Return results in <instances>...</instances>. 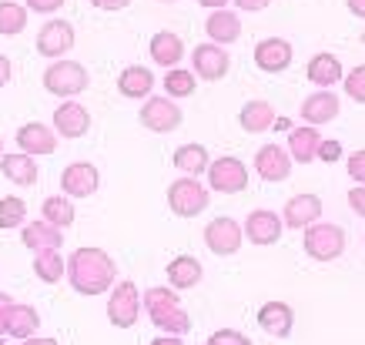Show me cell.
<instances>
[{
	"label": "cell",
	"mask_w": 365,
	"mask_h": 345,
	"mask_svg": "<svg viewBox=\"0 0 365 345\" xmlns=\"http://www.w3.org/2000/svg\"><path fill=\"white\" fill-rule=\"evenodd\" d=\"M114 275H118L114 258L104 248H78L67 262V279L81 295H104L111 289Z\"/></svg>",
	"instance_id": "obj_1"
},
{
	"label": "cell",
	"mask_w": 365,
	"mask_h": 345,
	"mask_svg": "<svg viewBox=\"0 0 365 345\" xmlns=\"http://www.w3.org/2000/svg\"><path fill=\"white\" fill-rule=\"evenodd\" d=\"M144 309L151 315V322L158 329H165L168 335H185L191 329V315L181 309V302H178V292L175 289H148L144 292Z\"/></svg>",
	"instance_id": "obj_2"
},
{
	"label": "cell",
	"mask_w": 365,
	"mask_h": 345,
	"mask_svg": "<svg viewBox=\"0 0 365 345\" xmlns=\"http://www.w3.org/2000/svg\"><path fill=\"white\" fill-rule=\"evenodd\" d=\"M168 208L178 218H198L208 208V188L198 178H178L168 188Z\"/></svg>",
	"instance_id": "obj_3"
},
{
	"label": "cell",
	"mask_w": 365,
	"mask_h": 345,
	"mask_svg": "<svg viewBox=\"0 0 365 345\" xmlns=\"http://www.w3.org/2000/svg\"><path fill=\"white\" fill-rule=\"evenodd\" d=\"M88 67L78 64V61H54V64L44 71V88L47 94H57V98H74L88 88Z\"/></svg>",
	"instance_id": "obj_4"
},
{
	"label": "cell",
	"mask_w": 365,
	"mask_h": 345,
	"mask_svg": "<svg viewBox=\"0 0 365 345\" xmlns=\"http://www.w3.org/2000/svg\"><path fill=\"white\" fill-rule=\"evenodd\" d=\"M305 252L315 262H335L345 252V232L339 225L329 222H315L305 228Z\"/></svg>",
	"instance_id": "obj_5"
},
{
	"label": "cell",
	"mask_w": 365,
	"mask_h": 345,
	"mask_svg": "<svg viewBox=\"0 0 365 345\" xmlns=\"http://www.w3.org/2000/svg\"><path fill=\"white\" fill-rule=\"evenodd\" d=\"M208 185L218 195H242V191H248V168L238 158L225 155L208 165Z\"/></svg>",
	"instance_id": "obj_6"
},
{
	"label": "cell",
	"mask_w": 365,
	"mask_h": 345,
	"mask_svg": "<svg viewBox=\"0 0 365 345\" xmlns=\"http://www.w3.org/2000/svg\"><path fill=\"white\" fill-rule=\"evenodd\" d=\"M141 295H138V285L134 282H118L111 292V302H108V319H111L114 329H131L138 322V312H141Z\"/></svg>",
	"instance_id": "obj_7"
},
{
	"label": "cell",
	"mask_w": 365,
	"mask_h": 345,
	"mask_svg": "<svg viewBox=\"0 0 365 345\" xmlns=\"http://www.w3.org/2000/svg\"><path fill=\"white\" fill-rule=\"evenodd\" d=\"M181 121H185V114H181V108H178L171 98H148L144 101L141 124L148 131L168 134V131H175V128H181Z\"/></svg>",
	"instance_id": "obj_8"
},
{
	"label": "cell",
	"mask_w": 365,
	"mask_h": 345,
	"mask_svg": "<svg viewBox=\"0 0 365 345\" xmlns=\"http://www.w3.org/2000/svg\"><path fill=\"white\" fill-rule=\"evenodd\" d=\"M242 238H245L242 225L235 222V218H228V215L208 222V228H205V245H208L215 255H235V252L242 248Z\"/></svg>",
	"instance_id": "obj_9"
},
{
	"label": "cell",
	"mask_w": 365,
	"mask_h": 345,
	"mask_svg": "<svg viewBox=\"0 0 365 345\" xmlns=\"http://www.w3.org/2000/svg\"><path fill=\"white\" fill-rule=\"evenodd\" d=\"M71 47H74V27L67 21H61V17H57V21H47L44 27L37 31V54L61 61Z\"/></svg>",
	"instance_id": "obj_10"
},
{
	"label": "cell",
	"mask_w": 365,
	"mask_h": 345,
	"mask_svg": "<svg viewBox=\"0 0 365 345\" xmlns=\"http://www.w3.org/2000/svg\"><path fill=\"white\" fill-rule=\"evenodd\" d=\"M245 238L252 242V245H275L282 232H285V222L278 218L275 212H268V208H258L245 218Z\"/></svg>",
	"instance_id": "obj_11"
},
{
	"label": "cell",
	"mask_w": 365,
	"mask_h": 345,
	"mask_svg": "<svg viewBox=\"0 0 365 345\" xmlns=\"http://www.w3.org/2000/svg\"><path fill=\"white\" fill-rule=\"evenodd\" d=\"M101 185V175L98 168L88 165V161H74V165L64 168L61 175V188H64L67 198H91Z\"/></svg>",
	"instance_id": "obj_12"
},
{
	"label": "cell",
	"mask_w": 365,
	"mask_h": 345,
	"mask_svg": "<svg viewBox=\"0 0 365 345\" xmlns=\"http://www.w3.org/2000/svg\"><path fill=\"white\" fill-rule=\"evenodd\" d=\"M191 64H195V78L205 81H222L232 67V57L225 54L222 44H198L195 54H191Z\"/></svg>",
	"instance_id": "obj_13"
},
{
	"label": "cell",
	"mask_w": 365,
	"mask_h": 345,
	"mask_svg": "<svg viewBox=\"0 0 365 345\" xmlns=\"http://www.w3.org/2000/svg\"><path fill=\"white\" fill-rule=\"evenodd\" d=\"M255 171L265 181H285L292 175V155L278 145H262L255 151Z\"/></svg>",
	"instance_id": "obj_14"
},
{
	"label": "cell",
	"mask_w": 365,
	"mask_h": 345,
	"mask_svg": "<svg viewBox=\"0 0 365 345\" xmlns=\"http://www.w3.org/2000/svg\"><path fill=\"white\" fill-rule=\"evenodd\" d=\"M54 128L61 138H84L91 131V114L78 101H64L54 111Z\"/></svg>",
	"instance_id": "obj_15"
},
{
	"label": "cell",
	"mask_w": 365,
	"mask_h": 345,
	"mask_svg": "<svg viewBox=\"0 0 365 345\" xmlns=\"http://www.w3.org/2000/svg\"><path fill=\"white\" fill-rule=\"evenodd\" d=\"M322 218V198L319 195H295V198L285 201V215L282 222L288 228H309Z\"/></svg>",
	"instance_id": "obj_16"
},
{
	"label": "cell",
	"mask_w": 365,
	"mask_h": 345,
	"mask_svg": "<svg viewBox=\"0 0 365 345\" xmlns=\"http://www.w3.org/2000/svg\"><path fill=\"white\" fill-rule=\"evenodd\" d=\"M17 148H21L24 155H54L57 151V138H54V131L47 128V124H37V121H31V124H24L21 131H17Z\"/></svg>",
	"instance_id": "obj_17"
},
{
	"label": "cell",
	"mask_w": 365,
	"mask_h": 345,
	"mask_svg": "<svg viewBox=\"0 0 365 345\" xmlns=\"http://www.w3.org/2000/svg\"><path fill=\"white\" fill-rule=\"evenodd\" d=\"M255 64L268 71V74H278L292 64V44L282 41V37H268V41H258L255 47Z\"/></svg>",
	"instance_id": "obj_18"
},
{
	"label": "cell",
	"mask_w": 365,
	"mask_h": 345,
	"mask_svg": "<svg viewBox=\"0 0 365 345\" xmlns=\"http://www.w3.org/2000/svg\"><path fill=\"white\" fill-rule=\"evenodd\" d=\"M21 242L31 248V252H61L64 232L54 228L51 222H31L21 228Z\"/></svg>",
	"instance_id": "obj_19"
},
{
	"label": "cell",
	"mask_w": 365,
	"mask_h": 345,
	"mask_svg": "<svg viewBox=\"0 0 365 345\" xmlns=\"http://www.w3.org/2000/svg\"><path fill=\"white\" fill-rule=\"evenodd\" d=\"M335 118H339V94H332V91H319V94H309L302 101V121H309L312 128L329 124Z\"/></svg>",
	"instance_id": "obj_20"
},
{
	"label": "cell",
	"mask_w": 365,
	"mask_h": 345,
	"mask_svg": "<svg viewBox=\"0 0 365 345\" xmlns=\"http://www.w3.org/2000/svg\"><path fill=\"white\" fill-rule=\"evenodd\" d=\"M258 325H262L268 335L285 339V335H292L295 312H292V305H285V302H265V305L258 309Z\"/></svg>",
	"instance_id": "obj_21"
},
{
	"label": "cell",
	"mask_w": 365,
	"mask_h": 345,
	"mask_svg": "<svg viewBox=\"0 0 365 345\" xmlns=\"http://www.w3.org/2000/svg\"><path fill=\"white\" fill-rule=\"evenodd\" d=\"M201 275H205V268H201V262L195 255H178L168 262V282H171V289L175 292H188L195 289L201 282Z\"/></svg>",
	"instance_id": "obj_22"
},
{
	"label": "cell",
	"mask_w": 365,
	"mask_h": 345,
	"mask_svg": "<svg viewBox=\"0 0 365 345\" xmlns=\"http://www.w3.org/2000/svg\"><path fill=\"white\" fill-rule=\"evenodd\" d=\"M205 34H208V41H215V44H232V41L242 37V17L222 7V11L208 14V21H205Z\"/></svg>",
	"instance_id": "obj_23"
},
{
	"label": "cell",
	"mask_w": 365,
	"mask_h": 345,
	"mask_svg": "<svg viewBox=\"0 0 365 345\" xmlns=\"http://www.w3.org/2000/svg\"><path fill=\"white\" fill-rule=\"evenodd\" d=\"M319 128H312V124H305V128H292L288 131V148H292V161H299V165H309V161H315L319 158Z\"/></svg>",
	"instance_id": "obj_24"
},
{
	"label": "cell",
	"mask_w": 365,
	"mask_h": 345,
	"mask_svg": "<svg viewBox=\"0 0 365 345\" xmlns=\"http://www.w3.org/2000/svg\"><path fill=\"white\" fill-rule=\"evenodd\" d=\"M342 78H345L342 64H339V57H335V54H325V51H322V54H315L309 61V81L319 91H329L332 84H339Z\"/></svg>",
	"instance_id": "obj_25"
},
{
	"label": "cell",
	"mask_w": 365,
	"mask_h": 345,
	"mask_svg": "<svg viewBox=\"0 0 365 345\" xmlns=\"http://www.w3.org/2000/svg\"><path fill=\"white\" fill-rule=\"evenodd\" d=\"M155 88V74H151V67H141V64H131L121 71V78H118V91H121L124 98H148Z\"/></svg>",
	"instance_id": "obj_26"
},
{
	"label": "cell",
	"mask_w": 365,
	"mask_h": 345,
	"mask_svg": "<svg viewBox=\"0 0 365 345\" xmlns=\"http://www.w3.org/2000/svg\"><path fill=\"white\" fill-rule=\"evenodd\" d=\"M151 57H155V64H161V67H178L181 57H185V41L171 31H158L155 37H151Z\"/></svg>",
	"instance_id": "obj_27"
},
{
	"label": "cell",
	"mask_w": 365,
	"mask_h": 345,
	"mask_svg": "<svg viewBox=\"0 0 365 345\" xmlns=\"http://www.w3.org/2000/svg\"><path fill=\"white\" fill-rule=\"evenodd\" d=\"M0 168H4V178H11L14 185H24V188H34L37 185V165H34L31 155H24V151H17V155H4L0 158Z\"/></svg>",
	"instance_id": "obj_28"
},
{
	"label": "cell",
	"mask_w": 365,
	"mask_h": 345,
	"mask_svg": "<svg viewBox=\"0 0 365 345\" xmlns=\"http://www.w3.org/2000/svg\"><path fill=\"white\" fill-rule=\"evenodd\" d=\"M238 121H242V128L248 134H262V131H268L272 124H275V108L268 104V101H248L242 108V114H238Z\"/></svg>",
	"instance_id": "obj_29"
},
{
	"label": "cell",
	"mask_w": 365,
	"mask_h": 345,
	"mask_svg": "<svg viewBox=\"0 0 365 345\" xmlns=\"http://www.w3.org/2000/svg\"><path fill=\"white\" fill-rule=\"evenodd\" d=\"M208 148L205 145H181L175 148V168L178 171H185V175H205L208 171Z\"/></svg>",
	"instance_id": "obj_30"
},
{
	"label": "cell",
	"mask_w": 365,
	"mask_h": 345,
	"mask_svg": "<svg viewBox=\"0 0 365 345\" xmlns=\"http://www.w3.org/2000/svg\"><path fill=\"white\" fill-rule=\"evenodd\" d=\"M37 325H41V315H37V309H31V305H17L14 302L11 309V319H7V335H14V339H31L34 332H37Z\"/></svg>",
	"instance_id": "obj_31"
},
{
	"label": "cell",
	"mask_w": 365,
	"mask_h": 345,
	"mask_svg": "<svg viewBox=\"0 0 365 345\" xmlns=\"http://www.w3.org/2000/svg\"><path fill=\"white\" fill-rule=\"evenodd\" d=\"M74 218H78V212H74V205L67 201V195L64 198H61V195L44 198V222H51L54 228H67V225H74Z\"/></svg>",
	"instance_id": "obj_32"
},
{
	"label": "cell",
	"mask_w": 365,
	"mask_h": 345,
	"mask_svg": "<svg viewBox=\"0 0 365 345\" xmlns=\"http://www.w3.org/2000/svg\"><path fill=\"white\" fill-rule=\"evenodd\" d=\"M198 88V78H195V71L188 67H171L165 74V91L171 98H191Z\"/></svg>",
	"instance_id": "obj_33"
},
{
	"label": "cell",
	"mask_w": 365,
	"mask_h": 345,
	"mask_svg": "<svg viewBox=\"0 0 365 345\" xmlns=\"http://www.w3.org/2000/svg\"><path fill=\"white\" fill-rule=\"evenodd\" d=\"M27 27V11L14 0H0V34L4 37H17Z\"/></svg>",
	"instance_id": "obj_34"
},
{
	"label": "cell",
	"mask_w": 365,
	"mask_h": 345,
	"mask_svg": "<svg viewBox=\"0 0 365 345\" xmlns=\"http://www.w3.org/2000/svg\"><path fill=\"white\" fill-rule=\"evenodd\" d=\"M34 272H37V279L41 282L57 285L61 275L67 272V265H64V258L57 255V252H37V258H34Z\"/></svg>",
	"instance_id": "obj_35"
},
{
	"label": "cell",
	"mask_w": 365,
	"mask_h": 345,
	"mask_svg": "<svg viewBox=\"0 0 365 345\" xmlns=\"http://www.w3.org/2000/svg\"><path fill=\"white\" fill-rule=\"evenodd\" d=\"M24 218H27V205L17 195H7L0 198V228H21Z\"/></svg>",
	"instance_id": "obj_36"
},
{
	"label": "cell",
	"mask_w": 365,
	"mask_h": 345,
	"mask_svg": "<svg viewBox=\"0 0 365 345\" xmlns=\"http://www.w3.org/2000/svg\"><path fill=\"white\" fill-rule=\"evenodd\" d=\"M342 84H345V94H349V98L359 101V104H365V64L352 67V74H345Z\"/></svg>",
	"instance_id": "obj_37"
},
{
	"label": "cell",
	"mask_w": 365,
	"mask_h": 345,
	"mask_svg": "<svg viewBox=\"0 0 365 345\" xmlns=\"http://www.w3.org/2000/svg\"><path fill=\"white\" fill-rule=\"evenodd\" d=\"M208 345H252V339L235 332V329H218V332L208 335Z\"/></svg>",
	"instance_id": "obj_38"
},
{
	"label": "cell",
	"mask_w": 365,
	"mask_h": 345,
	"mask_svg": "<svg viewBox=\"0 0 365 345\" xmlns=\"http://www.w3.org/2000/svg\"><path fill=\"white\" fill-rule=\"evenodd\" d=\"M349 175H352L355 185H365V148L349 158Z\"/></svg>",
	"instance_id": "obj_39"
},
{
	"label": "cell",
	"mask_w": 365,
	"mask_h": 345,
	"mask_svg": "<svg viewBox=\"0 0 365 345\" xmlns=\"http://www.w3.org/2000/svg\"><path fill=\"white\" fill-rule=\"evenodd\" d=\"M319 158L325 161V165H335V161L342 158V145H339V141H322V145H319Z\"/></svg>",
	"instance_id": "obj_40"
},
{
	"label": "cell",
	"mask_w": 365,
	"mask_h": 345,
	"mask_svg": "<svg viewBox=\"0 0 365 345\" xmlns=\"http://www.w3.org/2000/svg\"><path fill=\"white\" fill-rule=\"evenodd\" d=\"M27 7L34 14H57L64 7V0H27Z\"/></svg>",
	"instance_id": "obj_41"
},
{
	"label": "cell",
	"mask_w": 365,
	"mask_h": 345,
	"mask_svg": "<svg viewBox=\"0 0 365 345\" xmlns=\"http://www.w3.org/2000/svg\"><path fill=\"white\" fill-rule=\"evenodd\" d=\"M349 208L365 218V185H355V188L349 191Z\"/></svg>",
	"instance_id": "obj_42"
},
{
	"label": "cell",
	"mask_w": 365,
	"mask_h": 345,
	"mask_svg": "<svg viewBox=\"0 0 365 345\" xmlns=\"http://www.w3.org/2000/svg\"><path fill=\"white\" fill-rule=\"evenodd\" d=\"M11 309H14V299L7 292H0V335H7V319H11Z\"/></svg>",
	"instance_id": "obj_43"
},
{
	"label": "cell",
	"mask_w": 365,
	"mask_h": 345,
	"mask_svg": "<svg viewBox=\"0 0 365 345\" xmlns=\"http://www.w3.org/2000/svg\"><path fill=\"white\" fill-rule=\"evenodd\" d=\"M235 4L245 14H258V11H265V7H272V0H235Z\"/></svg>",
	"instance_id": "obj_44"
},
{
	"label": "cell",
	"mask_w": 365,
	"mask_h": 345,
	"mask_svg": "<svg viewBox=\"0 0 365 345\" xmlns=\"http://www.w3.org/2000/svg\"><path fill=\"white\" fill-rule=\"evenodd\" d=\"M91 4H94L98 11H124L131 0H91Z\"/></svg>",
	"instance_id": "obj_45"
},
{
	"label": "cell",
	"mask_w": 365,
	"mask_h": 345,
	"mask_svg": "<svg viewBox=\"0 0 365 345\" xmlns=\"http://www.w3.org/2000/svg\"><path fill=\"white\" fill-rule=\"evenodd\" d=\"M7 81H11V61H7V57L0 54V88H4Z\"/></svg>",
	"instance_id": "obj_46"
},
{
	"label": "cell",
	"mask_w": 365,
	"mask_h": 345,
	"mask_svg": "<svg viewBox=\"0 0 365 345\" xmlns=\"http://www.w3.org/2000/svg\"><path fill=\"white\" fill-rule=\"evenodd\" d=\"M345 4H349V11H352L355 17H362L365 21V0H345Z\"/></svg>",
	"instance_id": "obj_47"
},
{
	"label": "cell",
	"mask_w": 365,
	"mask_h": 345,
	"mask_svg": "<svg viewBox=\"0 0 365 345\" xmlns=\"http://www.w3.org/2000/svg\"><path fill=\"white\" fill-rule=\"evenodd\" d=\"M151 345H185V342H181L178 335H161V339H155Z\"/></svg>",
	"instance_id": "obj_48"
},
{
	"label": "cell",
	"mask_w": 365,
	"mask_h": 345,
	"mask_svg": "<svg viewBox=\"0 0 365 345\" xmlns=\"http://www.w3.org/2000/svg\"><path fill=\"white\" fill-rule=\"evenodd\" d=\"M198 4H201V7H208V11H222L228 0H198Z\"/></svg>",
	"instance_id": "obj_49"
},
{
	"label": "cell",
	"mask_w": 365,
	"mask_h": 345,
	"mask_svg": "<svg viewBox=\"0 0 365 345\" xmlns=\"http://www.w3.org/2000/svg\"><path fill=\"white\" fill-rule=\"evenodd\" d=\"M21 345H57V339H34L31 335V339H24Z\"/></svg>",
	"instance_id": "obj_50"
},
{
	"label": "cell",
	"mask_w": 365,
	"mask_h": 345,
	"mask_svg": "<svg viewBox=\"0 0 365 345\" xmlns=\"http://www.w3.org/2000/svg\"><path fill=\"white\" fill-rule=\"evenodd\" d=\"M272 128H278V131H292V121H288V118H275Z\"/></svg>",
	"instance_id": "obj_51"
},
{
	"label": "cell",
	"mask_w": 365,
	"mask_h": 345,
	"mask_svg": "<svg viewBox=\"0 0 365 345\" xmlns=\"http://www.w3.org/2000/svg\"><path fill=\"white\" fill-rule=\"evenodd\" d=\"M0 158H4V138H0Z\"/></svg>",
	"instance_id": "obj_52"
},
{
	"label": "cell",
	"mask_w": 365,
	"mask_h": 345,
	"mask_svg": "<svg viewBox=\"0 0 365 345\" xmlns=\"http://www.w3.org/2000/svg\"><path fill=\"white\" fill-rule=\"evenodd\" d=\"M165 4H175V0H165Z\"/></svg>",
	"instance_id": "obj_53"
},
{
	"label": "cell",
	"mask_w": 365,
	"mask_h": 345,
	"mask_svg": "<svg viewBox=\"0 0 365 345\" xmlns=\"http://www.w3.org/2000/svg\"><path fill=\"white\" fill-rule=\"evenodd\" d=\"M0 345H7V342H0Z\"/></svg>",
	"instance_id": "obj_54"
}]
</instances>
